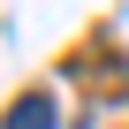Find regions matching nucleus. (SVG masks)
Masks as SVG:
<instances>
[{"label": "nucleus", "mask_w": 129, "mask_h": 129, "mask_svg": "<svg viewBox=\"0 0 129 129\" xmlns=\"http://www.w3.org/2000/svg\"><path fill=\"white\" fill-rule=\"evenodd\" d=\"M0 129H53V99H46V91H23V99L8 106Z\"/></svg>", "instance_id": "f257e3e1"}]
</instances>
